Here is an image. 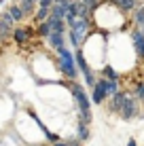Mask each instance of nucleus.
<instances>
[{
  "label": "nucleus",
  "mask_w": 144,
  "mask_h": 146,
  "mask_svg": "<svg viewBox=\"0 0 144 146\" xmlns=\"http://www.w3.org/2000/svg\"><path fill=\"white\" fill-rule=\"evenodd\" d=\"M70 91L74 95V100H76V108H78V112H81V121L87 123V125H91V121H93V114H91V95H87L85 87H83L81 83H76V80L70 83Z\"/></svg>",
  "instance_id": "obj_1"
},
{
  "label": "nucleus",
  "mask_w": 144,
  "mask_h": 146,
  "mask_svg": "<svg viewBox=\"0 0 144 146\" xmlns=\"http://www.w3.org/2000/svg\"><path fill=\"white\" fill-rule=\"evenodd\" d=\"M57 66H59V72H62L66 78L76 80V76H78L76 59H74V55L68 51V47H64V49L57 51Z\"/></svg>",
  "instance_id": "obj_2"
},
{
  "label": "nucleus",
  "mask_w": 144,
  "mask_h": 146,
  "mask_svg": "<svg viewBox=\"0 0 144 146\" xmlns=\"http://www.w3.org/2000/svg\"><path fill=\"white\" fill-rule=\"evenodd\" d=\"M140 108H142V104L138 102L133 95H129V98L125 100V104H123V108H121V112H119V117H121L123 121H131V119H136L138 114H140Z\"/></svg>",
  "instance_id": "obj_3"
},
{
  "label": "nucleus",
  "mask_w": 144,
  "mask_h": 146,
  "mask_svg": "<svg viewBox=\"0 0 144 146\" xmlns=\"http://www.w3.org/2000/svg\"><path fill=\"white\" fill-rule=\"evenodd\" d=\"M129 42H131V49H133V57H138L142 62V59H144V30L131 28Z\"/></svg>",
  "instance_id": "obj_4"
},
{
  "label": "nucleus",
  "mask_w": 144,
  "mask_h": 146,
  "mask_svg": "<svg viewBox=\"0 0 144 146\" xmlns=\"http://www.w3.org/2000/svg\"><path fill=\"white\" fill-rule=\"evenodd\" d=\"M108 91H106V78H102V76H98V83H96V87L91 89V102L96 104V106H102V104H106L108 102Z\"/></svg>",
  "instance_id": "obj_5"
},
{
  "label": "nucleus",
  "mask_w": 144,
  "mask_h": 146,
  "mask_svg": "<svg viewBox=\"0 0 144 146\" xmlns=\"http://www.w3.org/2000/svg\"><path fill=\"white\" fill-rule=\"evenodd\" d=\"M127 98H129V91H127V89H121L119 93L110 95V98H108V110H110V112H117V114H119Z\"/></svg>",
  "instance_id": "obj_6"
},
{
  "label": "nucleus",
  "mask_w": 144,
  "mask_h": 146,
  "mask_svg": "<svg viewBox=\"0 0 144 146\" xmlns=\"http://www.w3.org/2000/svg\"><path fill=\"white\" fill-rule=\"evenodd\" d=\"M140 2H142V0H112V4H115L123 15H127V17L140 7Z\"/></svg>",
  "instance_id": "obj_7"
},
{
  "label": "nucleus",
  "mask_w": 144,
  "mask_h": 146,
  "mask_svg": "<svg viewBox=\"0 0 144 146\" xmlns=\"http://www.w3.org/2000/svg\"><path fill=\"white\" fill-rule=\"evenodd\" d=\"M13 23H15V19L11 17V13H9V11H4L2 15H0V38H7L11 32H15Z\"/></svg>",
  "instance_id": "obj_8"
},
{
  "label": "nucleus",
  "mask_w": 144,
  "mask_h": 146,
  "mask_svg": "<svg viewBox=\"0 0 144 146\" xmlns=\"http://www.w3.org/2000/svg\"><path fill=\"white\" fill-rule=\"evenodd\" d=\"M98 76H102V78H106V80H117V83H121V72H119L112 64H106V66L98 72Z\"/></svg>",
  "instance_id": "obj_9"
},
{
  "label": "nucleus",
  "mask_w": 144,
  "mask_h": 146,
  "mask_svg": "<svg viewBox=\"0 0 144 146\" xmlns=\"http://www.w3.org/2000/svg\"><path fill=\"white\" fill-rule=\"evenodd\" d=\"M129 26L131 28H138V30L144 28V2H140V7L129 15Z\"/></svg>",
  "instance_id": "obj_10"
},
{
  "label": "nucleus",
  "mask_w": 144,
  "mask_h": 146,
  "mask_svg": "<svg viewBox=\"0 0 144 146\" xmlns=\"http://www.w3.org/2000/svg\"><path fill=\"white\" fill-rule=\"evenodd\" d=\"M49 47H53L55 51H59V49L66 47V34H57V32H51L49 34Z\"/></svg>",
  "instance_id": "obj_11"
},
{
  "label": "nucleus",
  "mask_w": 144,
  "mask_h": 146,
  "mask_svg": "<svg viewBox=\"0 0 144 146\" xmlns=\"http://www.w3.org/2000/svg\"><path fill=\"white\" fill-rule=\"evenodd\" d=\"M74 59H76V68L81 70L83 74H85V72H89V70H93L91 66H89V62H87L85 53H83V49H76V51H74Z\"/></svg>",
  "instance_id": "obj_12"
},
{
  "label": "nucleus",
  "mask_w": 144,
  "mask_h": 146,
  "mask_svg": "<svg viewBox=\"0 0 144 146\" xmlns=\"http://www.w3.org/2000/svg\"><path fill=\"white\" fill-rule=\"evenodd\" d=\"M30 34H32V30H30V28H15L13 38H15V42L23 44V42H28V40H30Z\"/></svg>",
  "instance_id": "obj_13"
},
{
  "label": "nucleus",
  "mask_w": 144,
  "mask_h": 146,
  "mask_svg": "<svg viewBox=\"0 0 144 146\" xmlns=\"http://www.w3.org/2000/svg\"><path fill=\"white\" fill-rule=\"evenodd\" d=\"M17 4H19V7H21L23 9V13H26V17H28V15H32V13H36V0H17Z\"/></svg>",
  "instance_id": "obj_14"
},
{
  "label": "nucleus",
  "mask_w": 144,
  "mask_h": 146,
  "mask_svg": "<svg viewBox=\"0 0 144 146\" xmlns=\"http://www.w3.org/2000/svg\"><path fill=\"white\" fill-rule=\"evenodd\" d=\"M7 11H9V13H11V17L15 19V23H17V21H23V17H26V13H23V9H21V7H19V4H17V2H13V4H11V7H9V9H7Z\"/></svg>",
  "instance_id": "obj_15"
},
{
  "label": "nucleus",
  "mask_w": 144,
  "mask_h": 146,
  "mask_svg": "<svg viewBox=\"0 0 144 146\" xmlns=\"http://www.w3.org/2000/svg\"><path fill=\"white\" fill-rule=\"evenodd\" d=\"M66 15H68V7H64V4H53L51 7V17L66 21Z\"/></svg>",
  "instance_id": "obj_16"
},
{
  "label": "nucleus",
  "mask_w": 144,
  "mask_h": 146,
  "mask_svg": "<svg viewBox=\"0 0 144 146\" xmlns=\"http://www.w3.org/2000/svg\"><path fill=\"white\" fill-rule=\"evenodd\" d=\"M76 138L81 142H87L89 140V125L83 123V121H78V125H76Z\"/></svg>",
  "instance_id": "obj_17"
},
{
  "label": "nucleus",
  "mask_w": 144,
  "mask_h": 146,
  "mask_svg": "<svg viewBox=\"0 0 144 146\" xmlns=\"http://www.w3.org/2000/svg\"><path fill=\"white\" fill-rule=\"evenodd\" d=\"M49 17H51V9H42V7H38V9H36V13H34V19H36V23L47 21Z\"/></svg>",
  "instance_id": "obj_18"
},
{
  "label": "nucleus",
  "mask_w": 144,
  "mask_h": 146,
  "mask_svg": "<svg viewBox=\"0 0 144 146\" xmlns=\"http://www.w3.org/2000/svg\"><path fill=\"white\" fill-rule=\"evenodd\" d=\"M133 98L140 104H144V83H138L136 87H133Z\"/></svg>",
  "instance_id": "obj_19"
},
{
  "label": "nucleus",
  "mask_w": 144,
  "mask_h": 146,
  "mask_svg": "<svg viewBox=\"0 0 144 146\" xmlns=\"http://www.w3.org/2000/svg\"><path fill=\"white\" fill-rule=\"evenodd\" d=\"M38 34L44 38H49V34H51V23L49 21H42V23H38Z\"/></svg>",
  "instance_id": "obj_20"
},
{
  "label": "nucleus",
  "mask_w": 144,
  "mask_h": 146,
  "mask_svg": "<svg viewBox=\"0 0 144 146\" xmlns=\"http://www.w3.org/2000/svg\"><path fill=\"white\" fill-rule=\"evenodd\" d=\"M83 4H85L87 9H91V13H96L98 9H100V4L104 2V0H81Z\"/></svg>",
  "instance_id": "obj_21"
},
{
  "label": "nucleus",
  "mask_w": 144,
  "mask_h": 146,
  "mask_svg": "<svg viewBox=\"0 0 144 146\" xmlns=\"http://www.w3.org/2000/svg\"><path fill=\"white\" fill-rule=\"evenodd\" d=\"M127 146H138V142L133 138H129V140H127Z\"/></svg>",
  "instance_id": "obj_22"
},
{
  "label": "nucleus",
  "mask_w": 144,
  "mask_h": 146,
  "mask_svg": "<svg viewBox=\"0 0 144 146\" xmlns=\"http://www.w3.org/2000/svg\"><path fill=\"white\" fill-rule=\"evenodd\" d=\"M53 146H68V142H55Z\"/></svg>",
  "instance_id": "obj_23"
},
{
  "label": "nucleus",
  "mask_w": 144,
  "mask_h": 146,
  "mask_svg": "<svg viewBox=\"0 0 144 146\" xmlns=\"http://www.w3.org/2000/svg\"><path fill=\"white\" fill-rule=\"evenodd\" d=\"M2 2H4V0H0V4H2Z\"/></svg>",
  "instance_id": "obj_24"
},
{
  "label": "nucleus",
  "mask_w": 144,
  "mask_h": 146,
  "mask_svg": "<svg viewBox=\"0 0 144 146\" xmlns=\"http://www.w3.org/2000/svg\"><path fill=\"white\" fill-rule=\"evenodd\" d=\"M142 76H144V74H142Z\"/></svg>",
  "instance_id": "obj_25"
},
{
  "label": "nucleus",
  "mask_w": 144,
  "mask_h": 146,
  "mask_svg": "<svg viewBox=\"0 0 144 146\" xmlns=\"http://www.w3.org/2000/svg\"><path fill=\"white\" fill-rule=\"evenodd\" d=\"M142 30H144V28H142Z\"/></svg>",
  "instance_id": "obj_26"
}]
</instances>
